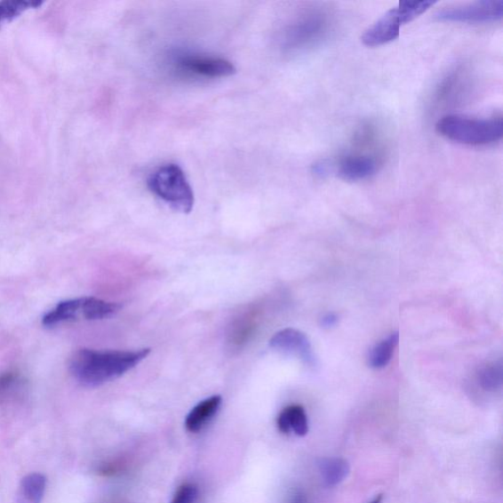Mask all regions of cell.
<instances>
[{
    "label": "cell",
    "instance_id": "6da1fadb",
    "mask_svg": "<svg viewBox=\"0 0 503 503\" xmlns=\"http://www.w3.org/2000/svg\"><path fill=\"white\" fill-rule=\"evenodd\" d=\"M150 348L136 351L80 349L70 358L71 375L87 387H97L119 379L145 360Z\"/></svg>",
    "mask_w": 503,
    "mask_h": 503
},
{
    "label": "cell",
    "instance_id": "7a4b0ae2",
    "mask_svg": "<svg viewBox=\"0 0 503 503\" xmlns=\"http://www.w3.org/2000/svg\"><path fill=\"white\" fill-rule=\"evenodd\" d=\"M442 136L469 146H484L499 141L503 135L501 116L473 118L459 115L442 117L435 125Z\"/></svg>",
    "mask_w": 503,
    "mask_h": 503
},
{
    "label": "cell",
    "instance_id": "3957f363",
    "mask_svg": "<svg viewBox=\"0 0 503 503\" xmlns=\"http://www.w3.org/2000/svg\"><path fill=\"white\" fill-rule=\"evenodd\" d=\"M148 188L176 212L189 213L194 208L193 189L181 167L177 164H165L154 172L148 177Z\"/></svg>",
    "mask_w": 503,
    "mask_h": 503
},
{
    "label": "cell",
    "instance_id": "277c9868",
    "mask_svg": "<svg viewBox=\"0 0 503 503\" xmlns=\"http://www.w3.org/2000/svg\"><path fill=\"white\" fill-rule=\"evenodd\" d=\"M503 16V0L443 7L435 14V20L446 22L484 23L500 20Z\"/></svg>",
    "mask_w": 503,
    "mask_h": 503
},
{
    "label": "cell",
    "instance_id": "5b68a950",
    "mask_svg": "<svg viewBox=\"0 0 503 503\" xmlns=\"http://www.w3.org/2000/svg\"><path fill=\"white\" fill-rule=\"evenodd\" d=\"M377 162L370 156L349 155L339 162L323 161L314 164V173L320 176L334 173L346 181H360L369 179L377 172Z\"/></svg>",
    "mask_w": 503,
    "mask_h": 503
},
{
    "label": "cell",
    "instance_id": "8992f818",
    "mask_svg": "<svg viewBox=\"0 0 503 503\" xmlns=\"http://www.w3.org/2000/svg\"><path fill=\"white\" fill-rule=\"evenodd\" d=\"M175 67L188 76L203 78H223L236 72L235 65L222 59L182 55L175 60Z\"/></svg>",
    "mask_w": 503,
    "mask_h": 503
},
{
    "label": "cell",
    "instance_id": "52a82bcc",
    "mask_svg": "<svg viewBox=\"0 0 503 503\" xmlns=\"http://www.w3.org/2000/svg\"><path fill=\"white\" fill-rule=\"evenodd\" d=\"M327 29V20L322 13L304 15L286 32L284 42L287 49H300L321 38Z\"/></svg>",
    "mask_w": 503,
    "mask_h": 503
},
{
    "label": "cell",
    "instance_id": "ba28073f",
    "mask_svg": "<svg viewBox=\"0 0 503 503\" xmlns=\"http://www.w3.org/2000/svg\"><path fill=\"white\" fill-rule=\"evenodd\" d=\"M403 25L397 6L391 8L368 28L362 36V42L371 48L393 42L398 38Z\"/></svg>",
    "mask_w": 503,
    "mask_h": 503
},
{
    "label": "cell",
    "instance_id": "9c48e42d",
    "mask_svg": "<svg viewBox=\"0 0 503 503\" xmlns=\"http://www.w3.org/2000/svg\"><path fill=\"white\" fill-rule=\"evenodd\" d=\"M269 347L277 351L293 354L300 357L306 364H313L314 355L310 340L300 331L285 329L276 332L269 340Z\"/></svg>",
    "mask_w": 503,
    "mask_h": 503
},
{
    "label": "cell",
    "instance_id": "30bf717a",
    "mask_svg": "<svg viewBox=\"0 0 503 503\" xmlns=\"http://www.w3.org/2000/svg\"><path fill=\"white\" fill-rule=\"evenodd\" d=\"M277 427L284 435L305 436L309 432L308 416L301 405L293 404L283 410L277 418Z\"/></svg>",
    "mask_w": 503,
    "mask_h": 503
},
{
    "label": "cell",
    "instance_id": "8fae6325",
    "mask_svg": "<svg viewBox=\"0 0 503 503\" xmlns=\"http://www.w3.org/2000/svg\"><path fill=\"white\" fill-rule=\"evenodd\" d=\"M221 403L222 397L213 395L196 405L186 418L185 427L188 431L190 433L202 431L203 427L219 412Z\"/></svg>",
    "mask_w": 503,
    "mask_h": 503
},
{
    "label": "cell",
    "instance_id": "7c38bea8",
    "mask_svg": "<svg viewBox=\"0 0 503 503\" xmlns=\"http://www.w3.org/2000/svg\"><path fill=\"white\" fill-rule=\"evenodd\" d=\"M79 318H83V298L60 302L44 316L43 324L45 327H54V325L76 321Z\"/></svg>",
    "mask_w": 503,
    "mask_h": 503
},
{
    "label": "cell",
    "instance_id": "4fadbf2b",
    "mask_svg": "<svg viewBox=\"0 0 503 503\" xmlns=\"http://www.w3.org/2000/svg\"><path fill=\"white\" fill-rule=\"evenodd\" d=\"M319 473L325 487H337L348 477L350 465L341 458L323 459L319 462Z\"/></svg>",
    "mask_w": 503,
    "mask_h": 503
},
{
    "label": "cell",
    "instance_id": "5bb4252c",
    "mask_svg": "<svg viewBox=\"0 0 503 503\" xmlns=\"http://www.w3.org/2000/svg\"><path fill=\"white\" fill-rule=\"evenodd\" d=\"M399 342L398 332L390 334L387 339L380 341L372 348L369 355V365L372 369H383L388 365Z\"/></svg>",
    "mask_w": 503,
    "mask_h": 503
},
{
    "label": "cell",
    "instance_id": "9a60e30c",
    "mask_svg": "<svg viewBox=\"0 0 503 503\" xmlns=\"http://www.w3.org/2000/svg\"><path fill=\"white\" fill-rule=\"evenodd\" d=\"M42 4L39 0H5L0 3V25L11 22L23 12Z\"/></svg>",
    "mask_w": 503,
    "mask_h": 503
},
{
    "label": "cell",
    "instance_id": "2e32d148",
    "mask_svg": "<svg viewBox=\"0 0 503 503\" xmlns=\"http://www.w3.org/2000/svg\"><path fill=\"white\" fill-rule=\"evenodd\" d=\"M46 479L44 475H28L21 483L22 495L29 503H41L45 492Z\"/></svg>",
    "mask_w": 503,
    "mask_h": 503
},
{
    "label": "cell",
    "instance_id": "e0dca14e",
    "mask_svg": "<svg viewBox=\"0 0 503 503\" xmlns=\"http://www.w3.org/2000/svg\"><path fill=\"white\" fill-rule=\"evenodd\" d=\"M501 362H492L480 369L477 376L480 387L490 393L497 391L502 387Z\"/></svg>",
    "mask_w": 503,
    "mask_h": 503
},
{
    "label": "cell",
    "instance_id": "ac0fdd59",
    "mask_svg": "<svg viewBox=\"0 0 503 503\" xmlns=\"http://www.w3.org/2000/svg\"><path fill=\"white\" fill-rule=\"evenodd\" d=\"M435 4V2H433V0H421V2L406 0V2H400L397 8L403 22L405 24L413 21Z\"/></svg>",
    "mask_w": 503,
    "mask_h": 503
},
{
    "label": "cell",
    "instance_id": "d6986e66",
    "mask_svg": "<svg viewBox=\"0 0 503 503\" xmlns=\"http://www.w3.org/2000/svg\"><path fill=\"white\" fill-rule=\"evenodd\" d=\"M199 490L193 483H184L177 490L172 503H195L197 500Z\"/></svg>",
    "mask_w": 503,
    "mask_h": 503
},
{
    "label": "cell",
    "instance_id": "ffe728a7",
    "mask_svg": "<svg viewBox=\"0 0 503 503\" xmlns=\"http://www.w3.org/2000/svg\"><path fill=\"white\" fill-rule=\"evenodd\" d=\"M339 322V316L335 314H327L323 316L321 320V324L323 328L330 329L333 327V325L337 324Z\"/></svg>",
    "mask_w": 503,
    "mask_h": 503
},
{
    "label": "cell",
    "instance_id": "44dd1931",
    "mask_svg": "<svg viewBox=\"0 0 503 503\" xmlns=\"http://www.w3.org/2000/svg\"><path fill=\"white\" fill-rule=\"evenodd\" d=\"M288 503H308V498L302 490H295Z\"/></svg>",
    "mask_w": 503,
    "mask_h": 503
},
{
    "label": "cell",
    "instance_id": "7402d4cb",
    "mask_svg": "<svg viewBox=\"0 0 503 503\" xmlns=\"http://www.w3.org/2000/svg\"><path fill=\"white\" fill-rule=\"evenodd\" d=\"M383 502V496L379 495L376 499H372L370 503H381Z\"/></svg>",
    "mask_w": 503,
    "mask_h": 503
}]
</instances>
